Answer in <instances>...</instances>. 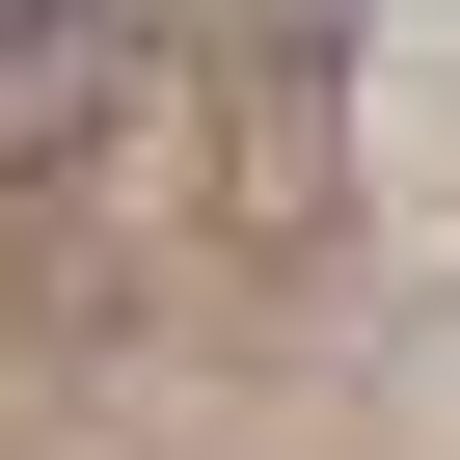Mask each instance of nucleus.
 Instances as JSON below:
<instances>
[{
    "label": "nucleus",
    "mask_w": 460,
    "mask_h": 460,
    "mask_svg": "<svg viewBox=\"0 0 460 460\" xmlns=\"http://www.w3.org/2000/svg\"><path fill=\"white\" fill-rule=\"evenodd\" d=\"M136 82H163L136 28H0V163H82V136L136 109Z\"/></svg>",
    "instance_id": "1"
}]
</instances>
